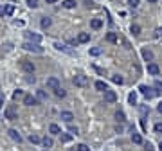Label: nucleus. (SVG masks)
I'll list each match as a JSON object with an SVG mask.
<instances>
[{"label": "nucleus", "mask_w": 162, "mask_h": 151, "mask_svg": "<svg viewBox=\"0 0 162 151\" xmlns=\"http://www.w3.org/2000/svg\"><path fill=\"white\" fill-rule=\"evenodd\" d=\"M22 49H25L29 52H34V54H43V47H40V43L25 41V43H22Z\"/></svg>", "instance_id": "f257e3e1"}, {"label": "nucleus", "mask_w": 162, "mask_h": 151, "mask_svg": "<svg viewBox=\"0 0 162 151\" xmlns=\"http://www.w3.org/2000/svg\"><path fill=\"white\" fill-rule=\"evenodd\" d=\"M4 115H5V119H9V121H16V119H18V112L14 110V106H7L5 112H4Z\"/></svg>", "instance_id": "f03ea898"}, {"label": "nucleus", "mask_w": 162, "mask_h": 151, "mask_svg": "<svg viewBox=\"0 0 162 151\" xmlns=\"http://www.w3.org/2000/svg\"><path fill=\"white\" fill-rule=\"evenodd\" d=\"M40 101H38V97H34V95H31V94H25L23 95V104L25 106H36Z\"/></svg>", "instance_id": "7ed1b4c3"}, {"label": "nucleus", "mask_w": 162, "mask_h": 151, "mask_svg": "<svg viewBox=\"0 0 162 151\" xmlns=\"http://www.w3.org/2000/svg\"><path fill=\"white\" fill-rule=\"evenodd\" d=\"M139 90H141V94H142L146 99H151V97L155 95V92H153L150 86H146V85H141V86H139Z\"/></svg>", "instance_id": "20e7f679"}, {"label": "nucleus", "mask_w": 162, "mask_h": 151, "mask_svg": "<svg viewBox=\"0 0 162 151\" xmlns=\"http://www.w3.org/2000/svg\"><path fill=\"white\" fill-rule=\"evenodd\" d=\"M25 38H27V41H32V43L41 41V34H38V32H25Z\"/></svg>", "instance_id": "39448f33"}, {"label": "nucleus", "mask_w": 162, "mask_h": 151, "mask_svg": "<svg viewBox=\"0 0 162 151\" xmlns=\"http://www.w3.org/2000/svg\"><path fill=\"white\" fill-rule=\"evenodd\" d=\"M74 85H76V86H87V85H88V77L79 74V76L74 77Z\"/></svg>", "instance_id": "423d86ee"}, {"label": "nucleus", "mask_w": 162, "mask_h": 151, "mask_svg": "<svg viewBox=\"0 0 162 151\" xmlns=\"http://www.w3.org/2000/svg\"><path fill=\"white\" fill-rule=\"evenodd\" d=\"M20 67H22V70H23L25 74H32V72H34V65H32L31 61H22Z\"/></svg>", "instance_id": "0eeeda50"}, {"label": "nucleus", "mask_w": 162, "mask_h": 151, "mask_svg": "<svg viewBox=\"0 0 162 151\" xmlns=\"http://www.w3.org/2000/svg\"><path fill=\"white\" fill-rule=\"evenodd\" d=\"M117 101V94L114 90H106L105 92V103H115Z\"/></svg>", "instance_id": "6e6552de"}, {"label": "nucleus", "mask_w": 162, "mask_h": 151, "mask_svg": "<svg viewBox=\"0 0 162 151\" xmlns=\"http://www.w3.org/2000/svg\"><path fill=\"white\" fill-rule=\"evenodd\" d=\"M47 86H49V88H52V90H56V88H60V86H61V83H60V79H58V77H49V79H47Z\"/></svg>", "instance_id": "1a4fd4ad"}, {"label": "nucleus", "mask_w": 162, "mask_h": 151, "mask_svg": "<svg viewBox=\"0 0 162 151\" xmlns=\"http://www.w3.org/2000/svg\"><path fill=\"white\" fill-rule=\"evenodd\" d=\"M7 135H9V139H11V140H14V142H18V144L22 142V135H20L16 130H13V128H11V130L7 131Z\"/></svg>", "instance_id": "9d476101"}, {"label": "nucleus", "mask_w": 162, "mask_h": 151, "mask_svg": "<svg viewBox=\"0 0 162 151\" xmlns=\"http://www.w3.org/2000/svg\"><path fill=\"white\" fill-rule=\"evenodd\" d=\"M52 47H54L56 50H63V52H67V54H72V50H70V49H69V47H67L65 43H60V41H54V43H52Z\"/></svg>", "instance_id": "9b49d317"}, {"label": "nucleus", "mask_w": 162, "mask_h": 151, "mask_svg": "<svg viewBox=\"0 0 162 151\" xmlns=\"http://www.w3.org/2000/svg\"><path fill=\"white\" fill-rule=\"evenodd\" d=\"M141 54H142L144 61H153V52H151L150 49H142V50H141Z\"/></svg>", "instance_id": "f8f14e48"}, {"label": "nucleus", "mask_w": 162, "mask_h": 151, "mask_svg": "<svg viewBox=\"0 0 162 151\" xmlns=\"http://www.w3.org/2000/svg\"><path fill=\"white\" fill-rule=\"evenodd\" d=\"M72 119H74V113H72V112H67V110H65V112H61V121H65V122H69V124H70V122H72Z\"/></svg>", "instance_id": "ddd939ff"}, {"label": "nucleus", "mask_w": 162, "mask_h": 151, "mask_svg": "<svg viewBox=\"0 0 162 151\" xmlns=\"http://www.w3.org/2000/svg\"><path fill=\"white\" fill-rule=\"evenodd\" d=\"M90 27H92L94 31H97V29H101V27H103V20H99V18H94V20L90 22Z\"/></svg>", "instance_id": "4468645a"}, {"label": "nucleus", "mask_w": 162, "mask_h": 151, "mask_svg": "<svg viewBox=\"0 0 162 151\" xmlns=\"http://www.w3.org/2000/svg\"><path fill=\"white\" fill-rule=\"evenodd\" d=\"M78 41H79V43L90 41V34H88V32H79V34H78Z\"/></svg>", "instance_id": "2eb2a0df"}, {"label": "nucleus", "mask_w": 162, "mask_h": 151, "mask_svg": "<svg viewBox=\"0 0 162 151\" xmlns=\"http://www.w3.org/2000/svg\"><path fill=\"white\" fill-rule=\"evenodd\" d=\"M159 72H160V68H159L155 63H150V65H148V74H151V76H157Z\"/></svg>", "instance_id": "dca6fc26"}, {"label": "nucleus", "mask_w": 162, "mask_h": 151, "mask_svg": "<svg viewBox=\"0 0 162 151\" xmlns=\"http://www.w3.org/2000/svg\"><path fill=\"white\" fill-rule=\"evenodd\" d=\"M36 97H38V101H47L49 99V95H47L45 90H36Z\"/></svg>", "instance_id": "f3484780"}, {"label": "nucleus", "mask_w": 162, "mask_h": 151, "mask_svg": "<svg viewBox=\"0 0 162 151\" xmlns=\"http://www.w3.org/2000/svg\"><path fill=\"white\" fill-rule=\"evenodd\" d=\"M49 131H50L52 135H61V128H60L58 124H50V126H49Z\"/></svg>", "instance_id": "a211bd4d"}, {"label": "nucleus", "mask_w": 162, "mask_h": 151, "mask_svg": "<svg viewBox=\"0 0 162 151\" xmlns=\"http://www.w3.org/2000/svg\"><path fill=\"white\" fill-rule=\"evenodd\" d=\"M61 5H63L65 9H74V7H76V0H63Z\"/></svg>", "instance_id": "6ab92c4d"}, {"label": "nucleus", "mask_w": 162, "mask_h": 151, "mask_svg": "<svg viewBox=\"0 0 162 151\" xmlns=\"http://www.w3.org/2000/svg\"><path fill=\"white\" fill-rule=\"evenodd\" d=\"M96 88H97L99 92H106V90H108V86H106L105 81H96Z\"/></svg>", "instance_id": "aec40b11"}, {"label": "nucleus", "mask_w": 162, "mask_h": 151, "mask_svg": "<svg viewBox=\"0 0 162 151\" xmlns=\"http://www.w3.org/2000/svg\"><path fill=\"white\" fill-rule=\"evenodd\" d=\"M128 103H130L132 106L137 104V94H135V92H130V94H128Z\"/></svg>", "instance_id": "412c9836"}, {"label": "nucleus", "mask_w": 162, "mask_h": 151, "mask_svg": "<svg viewBox=\"0 0 162 151\" xmlns=\"http://www.w3.org/2000/svg\"><path fill=\"white\" fill-rule=\"evenodd\" d=\"M132 140H133V144H142V137H141V133H132Z\"/></svg>", "instance_id": "4be33fe9"}, {"label": "nucleus", "mask_w": 162, "mask_h": 151, "mask_svg": "<svg viewBox=\"0 0 162 151\" xmlns=\"http://www.w3.org/2000/svg\"><path fill=\"white\" fill-rule=\"evenodd\" d=\"M41 144H43L45 148H52V144H54V140H52L50 137H43V139H41Z\"/></svg>", "instance_id": "5701e85b"}, {"label": "nucleus", "mask_w": 162, "mask_h": 151, "mask_svg": "<svg viewBox=\"0 0 162 151\" xmlns=\"http://www.w3.org/2000/svg\"><path fill=\"white\" fill-rule=\"evenodd\" d=\"M40 23H41V27H43V29H49V27H50V23H52V20L45 16V18H41V22H40Z\"/></svg>", "instance_id": "b1692460"}, {"label": "nucleus", "mask_w": 162, "mask_h": 151, "mask_svg": "<svg viewBox=\"0 0 162 151\" xmlns=\"http://www.w3.org/2000/svg\"><path fill=\"white\" fill-rule=\"evenodd\" d=\"M29 142H31V144H41V139L32 133V135H29Z\"/></svg>", "instance_id": "393cba45"}, {"label": "nucleus", "mask_w": 162, "mask_h": 151, "mask_svg": "<svg viewBox=\"0 0 162 151\" xmlns=\"http://www.w3.org/2000/svg\"><path fill=\"white\" fill-rule=\"evenodd\" d=\"M106 41L115 43V41H117V34H115V32H108V34H106Z\"/></svg>", "instance_id": "a878e982"}, {"label": "nucleus", "mask_w": 162, "mask_h": 151, "mask_svg": "<svg viewBox=\"0 0 162 151\" xmlns=\"http://www.w3.org/2000/svg\"><path fill=\"white\" fill-rule=\"evenodd\" d=\"M112 81H114L115 85H123V83H124V77L117 74V76H112Z\"/></svg>", "instance_id": "bb28decb"}, {"label": "nucleus", "mask_w": 162, "mask_h": 151, "mask_svg": "<svg viewBox=\"0 0 162 151\" xmlns=\"http://www.w3.org/2000/svg\"><path fill=\"white\" fill-rule=\"evenodd\" d=\"M139 112H141V117H146V115L150 113V108H148L146 104H141V108H139Z\"/></svg>", "instance_id": "cd10ccee"}, {"label": "nucleus", "mask_w": 162, "mask_h": 151, "mask_svg": "<svg viewBox=\"0 0 162 151\" xmlns=\"http://www.w3.org/2000/svg\"><path fill=\"white\" fill-rule=\"evenodd\" d=\"M115 119H117L119 122H124V121H126V115H124V112L117 110V113H115Z\"/></svg>", "instance_id": "c85d7f7f"}, {"label": "nucleus", "mask_w": 162, "mask_h": 151, "mask_svg": "<svg viewBox=\"0 0 162 151\" xmlns=\"http://www.w3.org/2000/svg\"><path fill=\"white\" fill-rule=\"evenodd\" d=\"M5 14H7V16H13V14H14V5H13V4L5 5Z\"/></svg>", "instance_id": "c756f323"}, {"label": "nucleus", "mask_w": 162, "mask_h": 151, "mask_svg": "<svg viewBox=\"0 0 162 151\" xmlns=\"http://www.w3.org/2000/svg\"><path fill=\"white\" fill-rule=\"evenodd\" d=\"M130 31H132V32H133L135 36H139V34H141V25H137V23H133V25L130 27Z\"/></svg>", "instance_id": "7c9ffc66"}, {"label": "nucleus", "mask_w": 162, "mask_h": 151, "mask_svg": "<svg viewBox=\"0 0 162 151\" xmlns=\"http://www.w3.org/2000/svg\"><path fill=\"white\" fill-rule=\"evenodd\" d=\"M72 137H74V135H70V133H63V131H61V142H70Z\"/></svg>", "instance_id": "2f4dec72"}, {"label": "nucleus", "mask_w": 162, "mask_h": 151, "mask_svg": "<svg viewBox=\"0 0 162 151\" xmlns=\"http://www.w3.org/2000/svg\"><path fill=\"white\" fill-rule=\"evenodd\" d=\"M54 94H56V97H65V95H67V92H65L61 86H60V88H56V90H54Z\"/></svg>", "instance_id": "473e14b6"}, {"label": "nucleus", "mask_w": 162, "mask_h": 151, "mask_svg": "<svg viewBox=\"0 0 162 151\" xmlns=\"http://www.w3.org/2000/svg\"><path fill=\"white\" fill-rule=\"evenodd\" d=\"M27 5H29L31 9H36L40 4H38V0H27Z\"/></svg>", "instance_id": "72a5a7b5"}, {"label": "nucleus", "mask_w": 162, "mask_h": 151, "mask_svg": "<svg viewBox=\"0 0 162 151\" xmlns=\"http://www.w3.org/2000/svg\"><path fill=\"white\" fill-rule=\"evenodd\" d=\"M99 54H101V49H99V47L90 49V56H99Z\"/></svg>", "instance_id": "f704fd0d"}, {"label": "nucleus", "mask_w": 162, "mask_h": 151, "mask_svg": "<svg viewBox=\"0 0 162 151\" xmlns=\"http://www.w3.org/2000/svg\"><path fill=\"white\" fill-rule=\"evenodd\" d=\"M25 94L22 92V90H14V94H13V99H18V97H23Z\"/></svg>", "instance_id": "c9c22d12"}, {"label": "nucleus", "mask_w": 162, "mask_h": 151, "mask_svg": "<svg viewBox=\"0 0 162 151\" xmlns=\"http://www.w3.org/2000/svg\"><path fill=\"white\" fill-rule=\"evenodd\" d=\"M153 130H155V133H162V122H157L153 126Z\"/></svg>", "instance_id": "e433bc0d"}, {"label": "nucleus", "mask_w": 162, "mask_h": 151, "mask_svg": "<svg viewBox=\"0 0 162 151\" xmlns=\"http://www.w3.org/2000/svg\"><path fill=\"white\" fill-rule=\"evenodd\" d=\"M76 149H78V151H90V148H88V146H85V144H79Z\"/></svg>", "instance_id": "4c0bfd02"}, {"label": "nucleus", "mask_w": 162, "mask_h": 151, "mask_svg": "<svg viewBox=\"0 0 162 151\" xmlns=\"http://www.w3.org/2000/svg\"><path fill=\"white\" fill-rule=\"evenodd\" d=\"M69 133H70V135H78V128H74V126H69Z\"/></svg>", "instance_id": "58836bf2"}, {"label": "nucleus", "mask_w": 162, "mask_h": 151, "mask_svg": "<svg viewBox=\"0 0 162 151\" xmlns=\"http://www.w3.org/2000/svg\"><path fill=\"white\" fill-rule=\"evenodd\" d=\"M153 36H155V38H160V36H162V27H159V29L155 31V34H153Z\"/></svg>", "instance_id": "ea45409f"}, {"label": "nucleus", "mask_w": 162, "mask_h": 151, "mask_svg": "<svg viewBox=\"0 0 162 151\" xmlns=\"http://www.w3.org/2000/svg\"><path fill=\"white\" fill-rule=\"evenodd\" d=\"M155 88H157L159 92H162V81H155Z\"/></svg>", "instance_id": "a19ab883"}, {"label": "nucleus", "mask_w": 162, "mask_h": 151, "mask_svg": "<svg viewBox=\"0 0 162 151\" xmlns=\"http://www.w3.org/2000/svg\"><path fill=\"white\" fill-rule=\"evenodd\" d=\"M144 149H146V151H153V146H151L150 142H146V144H144Z\"/></svg>", "instance_id": "79ce46f5"}, {"label": "nucleus", "mask_w": 162, "mask_h": 151, "mask_svg": "<svg viewBox=\"0 0 162 151\" xmlns=\"http://www.w3.org/2000/svg\"><path fill=\"white\" fill-rule=\"evenodd\" d=\"M130 5H132V7H137V5H139V0H130Z\"/></svg>", "instance_id": "37998d69"}, {"label": "nucleus", "mask_w": 162, "mask_h": 151, "mask_svg": "<svg viewBox=\"0 0 162 151\" xmlns=\"http://www.w3.org/2000/svg\"><path fill=\"white\" fill-rule=\"evenodd\" d=\"M14 25H16V27H23V22H22V20H16Z\"/></svg>", "instance_id": "c03bdc74"}, {"label": "nucleus", "mask_w": 162, "mask_h": 151, "mask_svg": "<svg viewBox=\"0 0 162 151\" xmlns=\"http://www.w3.org/2000/svg\"><path fill=\"white\" fill-rule=\"evenodd\" d=\"M4 14H5V7H2V5H0V16H4Z\"/></svg>", "instance_id": "a18cd8bd"}, {"label": "nucleus", "mask_w": 162, "mask_h": 151, "mask_svg": "<svg viewBox=\"0 0 162 151\" xmlns=\"http://www.w3.org/2000/svg\"><path fill=\"white\" fill-rule=\"evenodd\" d=\"M157 110H159V113H162V103H159V106H157Z\"/></svg>", "instance_id": "49530a36"}, {"label": "nucleus", "mask_w": 162, "mask_h": 151, "mask_svg": "<svg viewBox=\"0 0 162 151\" xmlns=\"http://www.w3.org/2000/svg\"><path fill=\"white\" fill-rule=\"evenodd\" d=\"M47 4H56V0H45Z\"/></svg>", "instance_id": "de8ad7c7"}, {"label": "nucleus", "mask_w": 162, "mask_h": 151, "mask_svg": "<svg viewBox=\"0 0 162 151\" xmlns=\"http://www.w3.org/2000/svg\"><path fill=\"white\" fill-rule=\"evenodd\" d=\"M159 149H160V151H162V142H160V144H159Z\"/></svg>", "instance_id": "09e8293b"}, {"label": "nucleus", "mask_w": 162, "mask_h": 151, "mask_svg": "<svg viewBox=\"0 0 162 151\" xmlns=\"http://www.w3.org/2000/svg\"><path fill=\"white\" fill-rule=\"evenodd\" d=\"M148 2H151V4H155V2H157V0H148Z\"/></svg>", "instance_id": "8fccbe9b"}, {"label": "nucleus", "mask_w": 162, "mask_h": 151, "mask_svg": "<svg viewBox=\"0 0 162 151\" xmlns=\"http://www.w3.org/2000/svg\"><path fill=\"white\" fill-rule=\"evenodd\" d=\"M43 151H49V149H43Z\"/></svg>", "instance_id": "3c124183"}, {"label": "nucleus", "mask_w": 162, "mask_h": 151, "mask_svg": "<svg viewBox=\"0 0 162 151\" xmlns=\"http://www.w3.org/2000/svg\"><path fill=\"white\" fill-rule=\"evenodd\" d=\"M13 2H16V0H13Z\"/></svg>", "instance_id": "603ef678"}]
</instances>
